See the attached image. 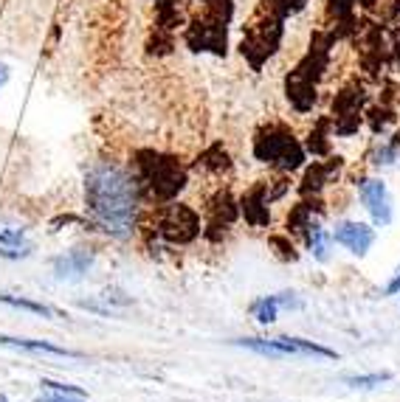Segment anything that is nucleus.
Instances as JSON below:
<instances>
[{
	"label": "nucleus",
	"mask_w": 400,
	"mask_h": 402,
	"mask_svg": "<svg viewBox=\"0 0 400 402\" xmlns=\"http://www.w3.org/2000/svg\"><path fill=\"white\" fill-rule=\"evenodd\" d=\"M251 313H254V318L260 321V324H273L276 321V315H280V298L276 295H265V298H260V301H254L251 304Z\"/></svg>",
	"instance_id": "20"
},
{
	"label": "nucleus",
	"mask_w": 400,
	"mask_h": 402,
	"mask_svg": "<svg viewBox=\"0 0 400 402\" xmlns=\"http://www.w3.org/2000/svg\"><path fill=\"white\" fill-rule=\"evenodd\" d=\"M330 242H333V236L319 225V220H313L310 225H307V231H304V245H307V251H310L319 262H327V259H330Z\"/></svg>",
	"instance_id": "16"
},
{
	"label": "nucleus",
	"mask_w": 400,
	"mask_h": 402,
	"mask_svg": "<svg viewBox=\"0 0 400 402\" xmlns=\"http://www.w3.org/2000/svg\"><path fill=\"white\" fill-rule=\"evenodd\" d=\"M330 135H335V133H333V121H330V115H324V118L316 121V127L310 130V138H307V149H310L313 155H327V152H330Z\"/></svg>",
	"instance_id": "18"
},
{
	"label": "nucleus",
	"mask_w": 400,
	"mask_h": 402,
	"mask_svg": "<svg viewBox=\"0 0 400 402\" xmlns=\"http://www.w3.org/2000/svg\"><path fill=\"white\" fill-rule=\"evenodd\" d=\"M0 304H9V306H14V309H25V313L43 315V318L59 315L56 309H51L48 304H40V301H32V298H20V295H12V293H0Z\"/></svg>",
	"instance_id": "19"
},
{
	"label": "nucleus",
	"mask_w": 400,
	"mask_h": 402,
	"mask_svg": "<svg viewBox=\"0 0 400 402\" xmlns=\"http://www.w3.org/2000/svg\"><path fill=\"white\" fill-rule=\"evenodd\" d=\"M25 242V228H3L0 231V247H14Z\"/></svg>",
	"instance_id": "26"
},
{
	"label": "nucleus",
	"mask_w": 400,
	"mask_h": 402,
	"mask_svg": "<svg viewBox=\"0 0 400 402\" xmlns=\"http://www.w3.org/2000/svg\"><path fill=\"white\" fill-rule=\"evenodd\" d=\"M133 177L141 194L156 203H172L187 189V169L172 155H161L156 149H138L133 161Z\"/></svg>",
	"instance_id": "4"
},
{
	"label": "nucleus",
	"mask_w": 400,
	"mask_h": 402,
	"mask_svg": "<svg viewBox=\"0 0 400 402\" xmlns=\"http://www.w3.org/2000/svg\"><path fill=\"white\" fill-rule=\"evenodd\" d=\"M397 152H400V149H397L392 141H386V144H381V146L375 149V161H372V164H375V166H392V164L397 161Z\"/></svg>",
	"instance_id": "24"
},
{
	"label": "nucleus",
	"mask_w": 400,
	"mask_h": 402,
	"mask_svg": "<svg viewBox=\"0 0 400 402\" xmlns=\"http://www.w3.org/2000/svg\"><path fill=\"white\" fill-rule=\"evenodd\" d=\"M43 388L54 391V394H71V397H85V391L79 386H68V383H56V380H43Z\"/></svg>",
	"instance_id": "27"
},
{
	"label": "nucleus",
	"mask_w": 400,
	"mask_h": 402,
	"mask_svg": "<svg viewBox=\"0 0 400 402\" xmlns=\"http://www.w3.org/2000/svg\"><path fill=\"white\" fill-rule=\"evenodd\" d=\"M344 161L341 158H327V161H316L313 166L304 169V177L299 183V194L302 197H319L330 183L338 180V172H341Z\"/></svg>",
	"instance_id": "10"
},
{
	"label": "nucleus",
	"mask_w": 400,
	"mask_h": 402,
	"mask_svg": "<svg viewBox=\"0 0 400 402\" xmlns=\"http://www.w3.org/2000/svg\"><path fill=\"white\" fill-rule=\"evenodd\" d=\"M254 158L280 169L282 175H291L304 166V146L288 124L268 121L254 135Z\"/></svg>",
	"instance_id": "6"
},
{
	"label": "nucleus",
	"mask_w": 400,
	"mask_h": 402,
	"mask_svg": "<svg viewBox=\"0 0 400 402\" xmlns=\"http://www.w3.org/2000/svg\"><path fill=\"white\" fill-rule=\"evenodd\" d=\"M285 37V17L276 12L268 0H260L257 9L251 12L249 23L242 25V40H240V54L245 62L260 71L265 62L280 51Z\"/></svg>",
	"instance_id": "5"
},
{
	"label": "nucleus",
	"mask_w": 400,
	"mask_h": 402,
	"mask_svg": "<svg viewBox=\"0 0 400 402\" xmlns=\"http://www.w3.org/2000/svg\"><path fill=\"white\" fill-rule=\"evenodd\" d=\"M330 236L335 245L347 247L352 256H364L375 242V228H369L364 223H338Z\"/></svg>",
	"instance_id": "11"
},
{
	"label": "nucleus",
	"mask_w": 400,
	"mask_h": 402,
	"mask_svg": "<svg viewBox=\"0 0 400 402\" xmlns=\"http://www.w3.org/2000/svg\"><path fill=\"white\" fill-rule=\"evenodd\" d=\"M386 295H400V270L392 276V282L386 284V290H383Z\"/></svg>",
	"instance_id": "30"
},
{
	"label": "nucleus",
	"mask_w": 400,
	"mask_h": 402,
	"mask_svg": "<svg viewBox=\"0 0 400 402\" xmlns=\"http://www.w3.org/2000/svg\"><path fill=\"white\" fill-rule=\"evenodd\" d=\"M85 205L90 225L113 239H130L138 225L141 189L125 166L116 161H96L85 172Z\"/></svg>",
	"instance_id": "1"
},
{
	"label": "nucleus",
	"mask_w": 400,
	"mask_h": 402,
	"mask_svg": "<svg viewBox=\"0 0 400 402\" xmlns=\"http://www.w3.org/2000/svg\"><path fill=\"white\" fill-rule=\"evenodd\" d=\"M34 402H85V397H71V394H40Z\"/></svg>",
	"instance_id": "28"
},
{
	"label": "nucleus",
	"mask_w": 400,
	"mask_h": 402,
	"mask_svg": "<svg viewBox=\"0 0 400 402\" xmlns=\"http://www.w3.org/2000/svg\"><path fill=\"white\" fill-rule=\"evenodd\" d=\"M90 265H94V251H85V247H74V251L56 256L51 262L54 276L59 278V282H79V278H85V273L90 270Z\"/></svg>",
	"instance_id": "13"
},
{
	"label": "nucleus",
	"mask_w": 400,
	"mask_h": 402,
	"mask_svg": "<svg viewBox=\"0 0 400 402\" xmlns=\"http://www.w3.org/2000/svg\"><path fill=\"white\" fill-rule=\"evenodd\" d=\"M198 12L187 20L183 43L195 54H214L226 56L229 51V25L234 17L231 0H195Z\"/></svg>",
	"instance_id": "3"
},
{
	"label": "nucleus",
	"mask_w": 400,
	"mask_h": 402,
	"mask_svg": "<svg viewBox=\"0 0 400 402\" xmlns=\"http://www.w3.org/2000/svg\"><path fill=\"white\" fill-rule=\"evenodd\" d=\"M198 166L206 169V172H211V175H223V172L231 169V158H229V152H226L223 144H211L200 155V158H198Z\"/></svg>",
	"instance_id": "17"
},
{
	"label": "nucleus",
	"mask_w": 400,
	"mask_h": 402,
	"mask_svg": "<svg viewBox=\"0 0 400 402\" xmlns=\"http://www.w3.org/2000/svg\"><path fill=\"white\" fill-rule=\"evenodd\" d=\"M271 200H268V192H265V180L254 183L249 192L242 194L240 200V214L245 216V223L254 225V228H265L271 223V211H268Z\"/></svg>",
	"instance_id": "12"
},
{
	"label": "nucleus",
	"mask_w": 400,
	"mask_h": 402,
	"mask_svg": "<svg viewBox=\"0 0 400 402\" xmlns=\"http://www.w3.org/2000/svg\"><path fill=\"white\" fill-rule=\"evenodd\" d=\"M158 236H164L169 245H189L200 236L203 223L200 214L187 205V203H167L156 208V225H152Z\"/></svg>",
	"instance_id": "7"
},
{
	"label": "nucleus",
	"mask_w": 400,
	"mask_h": 402,
	"mask_svg": "<svg viewBox=\"0 0 400 402\" xmlns=\"http://www.w3.org/2000/svg\"><path fill=\"white\" fill-rule=\"evenodd\" d=\"M9 82V68L6 65H0V87H3Z\"/></svg>",
	"instance_id": "31"
},
{
	"label": "nucleus",
	"mask_w": 400,
	"mask_h": 402,
	"mask_svg": "<svg viewBox=\"0 0 400 402\" xmlns=\"http://www.w3.org/2000/svg\"><path fill=\"white\" fill-rule=\"evenodd\" d=\"M381 0H327V17L333 23H344V20H358V9H375Z\"/></svg>",
	"instance_id": "15"
},
{
	"label": "nucleus",
	"mask_w": 400,
	"mask_h": 402,
	"mask_svg": "<svg viewBox=\"0 0 400 402\" xmlns=\"http://www.w3.org/2000/svg\"><path fill=\"white\" fill-rule=\"evenodd\" d=\"M271 247H273V254L280 256L282 262H296L299 259V251H296V245L291 242V234H280V236H271Z\"/></svg>",
	"instance_id": "22"
},
{
	"label": "nucleus",
	"mask_w": 400,
	"mask_h": 402,
	"mask_svg": "<svg viewBox=\"0 0 400 402\" xmlns=\"http://www.w3.org/2000/svg\"><path fill=\"white\" fill-rule=\"evenodd\" d=\"M32 251H34V245L23 242V245H14V247H0V256L9 259V262H17V259H28Z\"/></svg>",
	"instance_id": "25"
},
{
	"label": "nucleus",
	"mask_w": 400,
	"mask_h": 402,
	"mask_svg": "<svg viewBox=\"0 0 400 402\" xmlns=\"http://www.w3.org/2000/svg\"><path fill=\"white\" fill-rule=\"evenodd\" d=\"M276 298H280V306L285 309H302V301L296 298V293H280Z\"/></svg>",
	"instance_id": "29"
},
{
	"label": "nucleus",
	"mask_w": 400,
	"mask_h": 402,
	"mask_svg": "<svg viewBox=\"0 0 400 402\" xmlns=\"http://www.w3.org/2000/svg\"><path fill=\"white\" fill-rule=\"evenodd\" d=\"M0 402H9V399H6V397H0Z\"/></svg>",
	"instance_id": "32"
},
{
	"label": "nucleus",
	"mask_w": 400,
	"mask_h": 402,
	"mask_svg": "<svg viewBox=\"0 0 400 402\" xmlns=\"http://www.w3.org/2000/svg\"><path fill=\"white\" fill-rule=\"evenodd\" d=\"M335 45L333 31L319 28L310 37V48L307 54L296 62V68L285 76V96L291 102V107L296 113H310L316 107V93H319V82L330 65V51Z\"/></svg>",
	"instance_id": "2"
},
{
	"label": "nucleus",
	"mask_w": 400,
	"mask_h": 402,
	"mask_svg": "<svg viewBox=\"0 0 400 402\" xmlns=\"http://www.w3.org/2000/svg\"><path fill=\"white\" fill-rule=\"evenodd\" d=\"M268 3H271L276 12H280L285 20H288V17H296L299 12H304L310 0H268Z\"/></svg>",
	"instance_id": "23"
},
{
	"label": "nucleus",
	"mask_w": 400,
	"mask_h": 402,
	"mask_svg": "<svg viewBox=\"0 0 400 402\" xmlns=\"http://www.w3.org/2000/svg\"><path fill=\"white\" fill-rule=\"evenodd\" d=\"M364 104H366V90L358 79L338 90L333 96V110H330L333 133L335 135H355L361 121H364Z\"/></svg>",
	"instance_id": "8"
},
{
	"label": "nucleus",
	"mask_w": 400,
	"mask_h": 402,
	"mask_svg": "<svg viewBox=\"0 0 400 402\" xmlns=\"http://www.w3.org/2000/svg\"><path fill=\"white\" fill-rule=\"evenodd\" d=\"M358 197L366 205V211L372 214V223L378 228H386L392 223V197L386 183L378 177H358Z\"/></svg>",
	"instance_id": "9"
},
{
	"label": "nucleus",
	"mask_w": 400,
	"mask_h": 402,
	"mask_svg": "<svg viewBox=\"0 0 400 402\" xmlns=\"http://www.w3.org/2000/svg\"><path fill=\"white\" fill-rule=\"evenodd\" d=\"M392 380V371H372V375H350L344 377L347 386L352 388H375V386H383Z\"/></svg>",
	"instance_id": "21"
},
{
	"label": "nucleus",
	"mask_w": 400,
	"mask_h": 402,
	"mask_svg": "<svg viewBox=\"0 0 400 402\" xmlns=\"http://www.w3.org/2000/svg\"><path fill=\"white\" fill-rule=\"evenodd\" d=\"M0 344H3V346H14V349H25V352H37V355H54V357H76V360L85 357V355L76 352V349L56 346V344H48V340H28V337H9V335H0Z\"/></svg>",
	"instance_id": "14"
}]
</instances>
